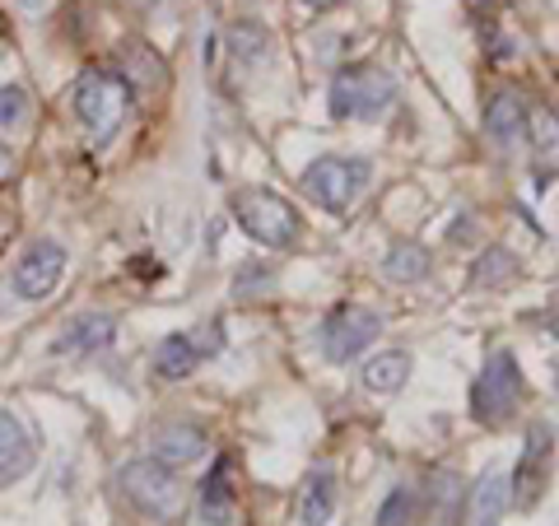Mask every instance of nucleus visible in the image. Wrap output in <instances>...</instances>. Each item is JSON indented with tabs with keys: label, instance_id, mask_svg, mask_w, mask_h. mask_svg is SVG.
<instances>
[{
	"label": "nucleus",
	"instance_id": "nucleus-1",
	"mask_svg": "<svg viewBox=\"0 0 559 526\" xmlns=\"http://www.w3.org/2000/svg\"><path fill=\"white\" fill-rule=\"evenodd\" d=\"M70 103H75V121H80V131L90 135V145L103 150L131 112V84L121 75H112V70H84L75 80Z\"/></svg>",
	"mask_w": 559,
	"mask_h": 526
},
{
	"label": "nucleus",
	"instance_id": "nucleus-2",
	"mask_svg": "<svg viewBox=\"0 0 559 526\" xmlns=\"http://www.w3.org/2000/svg\"><path fill=\"white\" fill-rule=\"evenodd\" d=\"M522 396H527V378L518 368V355L513 349H495L476 373V382H471V415L480 425L499 429L522 410Z\"/></svg>",
	"mask_w": 559,
	"mask_h": 526
},
{
	"label": "nucleus",
	"instance_id": "nucleus-3",
	"mask_svg": "<svg viewBox=\"0 0 559 526\" xmlns=\"http://www.w3.org/2000/svg\"><path fill=\"white\" fill-rule=\"evenodd\" d=\"M229 205H234V219L242 224V234H252L261 248L289 252L294 242H299V234H304L299 210H294L285 196H275V191L248 187V191H238Z\"/></svg>",
	"mask_w": 559,
	"mask_h": 526
},
{
	"label": "nucleus",
	"instance_id": "nucleus-4",
	"mask_svg": "<svg viewBox=\"0 0 559 526\" xmlns=\"http://www.w3.org/2000/svg\"><path fill=\"white\" fill-rule=\"evenodd\" d=\"M373 182V164L369 159H355V154H322L304 168V191L322 210L341 215V210L355 205L364 191Z\"/></svg>",
	"mask_w": 559,
	"mask_h": 526
},
{
	"label": "nucleus",
	"instance_id": "nucleus-5",
	"mask_svg": "<svg viewBox=\"0 0 559 526\" xmlns=\"http://www.w3.org/2000/svg\"><path fill=\"white\" fill-rule=\"evenodd\" d=\"M117 489H121V499H127L135 513H145L150 522H173L182 513V485L178 476H173V466L164 462H127L117 470Z\"/></svg>",
	"mask_w": 559,
	"mask_h": 526
},
{
	"label": "nucleus",
	"instance_id": "nucleus-6",
	"mask_svg": "<svg viewBox=\"0 0 559 526\" xmlns=\"http://www.w3.org/2000/svg\"><path fill=\"white\" fill-rule=\"evenodd\" d=\"M396 98V80L378 65H345L336 80H331V112L336 117H359V121H378L392 108Z\"/></svg>",
	"mask_w": 559,
	"mask_h": 526
},
{
	"label": "nucleus",
	"instance_id": "nucleus-7",
	"mask_svg": "<svg viewBox=\"0 0 559 526\" xmlns=\"http://www.w3.org/2000/svg\"><path fill=\"white\" fill-rule=\"evenodd\" d=\"M378 336H382V318H378L373 308H364V303H341V308H331V318H326L322 331H318L322 355H326L331 363H355Z\"/></svg>",
	"mask_w": 559,
	"mask_h": 526
},
{
	"label": "nucleus",
	"instance_id": "nucleus-8",
	"mask_svg": "<svg viewBox=\"0 0 559 526\" xmlns=\"http://www.w3.org/2000/svg\"><path fill=\"white\" fill-rule=\"evenodd\" d=\"M14 294L24 298V303H43L66 279V248L57 238H38L33 248L20 256V266H14Z\"/></svg>",
	"mask_w": 559,
	"mask_h": 526
},
{
	"label": "nucleus",
	"instance_id": "nucleus-9",
	"mask_svg": "<svg viewBox=\"0 0 559 526\" xmlns=\"http://www.w3.org/2000/svg\"><path fill=\"white\" fill-rule=\"evenodd\" d=\"M550 443H555V429H550V425H532V429H527V447H522V462H518V470L509 476L513 503H518V507H532L540 494H546Z\"/></svg>",
	"mask_w": 559,
	"mask_h": 526
},
{
	"label": "nucleus",
	"instance_id": "nucleus-10",
	"mask_svg": "<svg viewBox=\"0 0 559 526\" xmlns=\"http://www.w3.org/2000/svg\"><path fill=\"white\" fill-rule=\"evenodd\" d=\"M33 462H38V433L28 429L24 415L0 410V489L24 480Z\"/></svg>",
	"mask_w": 559,
	"mask_h": 526
},
{
	"label": "nucleus",
	"instance_id": "nucleus-11",
	"mask_svg": "<svg viewBox=\"0 0 559 526\" xmlns=\"http://www.w3.org/2000/svg\"><path fill=\"white\" fill-rule=\"evenodd\" d=\"M117 340V318L112 312H80V318H70L61 326L57 345H51V355L61 359H84V355H98V349H108Z\"/></svg>",
	"mask_w": 559,
	"mask_h": 526
},
{
	"label": "nucleus",
	"instance_id": "nucleus-12",
	"mask_svg": "<svg viewBox=\"0 0 559 526\" xmlns=\"http://www.w3.org/2000/svg\"><path fill=\"white\" fill-rule=\"evenodd\" d=\"M485 135L499 154H518L527 145V112H522V98L513 89H503L489 98V112H485Z\"/></svg>",
	"mask_w": 559,
	"mask_h": 526
},
{
	"label": "nucleus",
	"instance_id": "nucleus-13",
	"mask_svg": "<svg viewBox=\"0 0 559 526\" xmlns=\"http://www.w3.org/2000/svg\"><path fill=\"white\" fill-rule=\"evenodd\" d=\"M219 340H191L187 331H178V336L159 340V349H154V373H159L164 382H182L197 373L201 355H215Z\"/></svg>",
	"mask_w": 559,
	"mask_h": 526
},
{
	"label": "nucleus",
	"instance_id": "nucleus-14",
	"mask_svg": "<svg viewBox=\"0 0 559 526\" xmlns=\"http://www.w3.org/2000/svg\"><path fill=\"white\" fill-rule=\"evenodd\" d=\"M150 447H154V462L178 470V466H191L205 457V433L197 425H168L150 438Z\"/></svg>",
	"mask_w": 559,
	"mask_h": 526
},
{
	"label": "nucleus",
	"instance_id": "nucleus-15",
	"mask_svg": "<svg viewBox=\"0 0 559 526\" xmlns=\"http://www.w3.org/2000/svg\"><path fill=\"white\" fill-rule=\"evenodd\" d=\"M234 466L229 462H215V470L201 480V522L205 526H234Z\"/></svg>",
	"mask_w": 559,
	"mask_h": 526
},
{
	"label": "nucleus",
	"instance_id": "nucleus-16",
	"mask_svg": "<svg viewBox=\"0 0 559 526\" xmlns=\"http://www.w3.org/2000/svg\"><path fill=\"white\" fill-rule=\"evenodd\" d=\"M331 513H336V470L318 466L312 476L304 480V494H299V522L304 526H326Z\"/></svg>",
	"mask_w": 559,
	"mask_h": 526
},
{
	"label": "nucleus",
	"instance_id": "nucleus-17",
	"mask_svg": "<svg viewBox=\"0 0 559 526\" xmlns=\"http://www.w3.org/2000/svg\"><path fill=\"white\" fill-rule=\"evenodd\" d=\"M429 526H457L466 517V489L457 470H433L429 480Z\"/></svg>",
	"mask_w": 559,
	"mask_h": 526
},
{
	"label": "nucleus",
	"instance_id": "nucleus-18",
	"mask_svg": "<svg viewBox=\"0 0 559 526\" xmlns=\"http://www.w3.org/2000/svg\"><path fill=\"white\" fill-rule=\"evenodd\" d=\"M509 503H513L509 476H503V470H489V476L476 485V494H471V526H499Z\"/></svg>",
	"mask_w": 559,
	"mask_h": 526
},
{
	"label": "nucleus",
	"instance_id": "nucleus-19",
	"mask_svg": "<svg viewBox=\"0 0 559 526\" xmlns=\"http://www.w3.org/2000/svg\"><path fill=\"white\" fill-rule=\"evenodd\" d=\"M411 355L406 349H388V355H378V359H369L364 363V373H359V382L369 392H378V396H392V392H401L411 382Z\"/></svg>",
	"mask_w": 559,
	"mask_h": 526
},
{
	"label": "nucleus",
	"instance_id": "nucleus-20",
	"mask_svg": "<svg viewBox=\"0 0 559 526\" xmlns=\"http://www.w3.org/2000/svg\"><path fill=\"white\" fill-rule=\"evenodd\" d=\"M382 275H388L392 285H415V279L429 275V252L415 248V242H396L388 261H382Z\"/></svg>",
	"mask_w": 559,
	"mask_h": 526
},
{
	"label": "nucleus",
	"instance_id": "nucleus-21",
	"mask_svg": "<svg viewBox=\"0 0 559 526\" xmlns=\"http://www.w3.org/2000/svg\"><path fill=\"white\" fill-rule=\"evenodd\" d=\"M509 279H518V256L509 248H489L476 266H471V285L476 289H499V285H509Z\"/></svg>",
	"mask_w": 559,
	"mask_h": 526
},
{
	"label": "nucleus",
	"instance_id": "nucleus-22",
	"mask_svg": "<svg viewBox=\"0 0 559 526\" xmlns=\"http://www.w3.org/2000/svg\"><path fill=\"white\" fill-rule=\"evenodd\" d=\"M419 503H425V494L415 485H392V494L378 507V526H411L419 517Z\"/></svg>",
	"mask_w": 559,
	"mask_h": 526
},
{
	"label": "nucleus",
	"instance_id": "nucleus-23",
	"mask_svg": "<svg viewBox=\"0 0 559 526\" xmlns=\"http://www.w3.org/2000/svg\"><path fill=\"white\" fill-rule=\"evenodd\" d=\"M33 121V94L24 84H5L0 89V131H24Z\"/></svg>",
	"mask_w": 559,
	"mask_h": 526
},
{
	"label": "nucleus",
	"instance_id": "nucleus-24",
	"mask_svg": "<svg viewBox=\"0 0 559 526\" xmlns=\"http://www.w3.org/2000/svg\"><path fill=\"white\" fill-rule=\"evenodd\" d=\"M527 131L536 135V154L546 164H559V121L550 112H527Z\"/></svg>",
	"mask_w": 559,
	"mask_h": 526
},
{
	"label": "nucleus",
	"instance_id": "nucleus-25",
	"mask_svg": "<svg viewBox=\"0 0 559 526\" xmlns=\"http://www.w3.org/2000/svg\"><path fill=\"white\" fill-rule=\"evenodd\" d=\"M121 5H131L135 14H159V10L173 5V0H121Z\"/></svg>",
	"mask_w": 559,
	"mask_h": 526
},
{
	"label": "nucleus",
	"instance_id": "nucleus-26",
	"mask_svg": "<svg viewBox=\"0 0 559 526\" xmlns=\"http://www.w3.org/2000/svg\"><path fill=\"white\" fill-rule=\"evenodd\" d=\"M14 5H24V14H43L51 0H14Z\"/></svg>",
	"mask_w": 559,
	"mask_h": 526
},
{
	"label": "nucleus",
	"instance_id": "nucleus-27",
	"mask_svg": "<svg viewBox=\"0 0 559 526\" xmlns=\"http://www.w3.org/2000/svg\"><path fill=\"white\" fill-rule=\"evenodd\" d=\"M10 168H14V159H10V150H5V145H0V182H5V178H10Z\"/></svg>",
	"mask_w": 559,
	"mask_h": 526
},
{
	"label": "nucleus",
	"instance_id": "nucleus-28",
	"mask_svg": "<svg viewBox=\"0 0 559 526\" xmlns=\"http://www.w3.org/2000/svg\"><path fill=\"white\" fill-rule=\"evenodd\" d=\"M304 5H312V10H331V5H345V0H304Z\"/></svg>",
	"mask_w": 559,
	"mask_h": 526
},
{
	"label": "nucleus",
	"instance_id": "nucleus-29",
	"mask_svg": "<svg viewBox=\"0 0 559 526\" xmlns=\"http://www.w3.org/2000/svg\"><path fill=\"white\" fill-rule=\"evenodd\" d=\"M0 51H5V47H0Z\"/></svg>",
	"mask_w": 559,
	"mask_h": 526
}]
</instances>
